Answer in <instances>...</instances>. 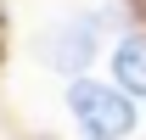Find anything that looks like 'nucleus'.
Returning a JSON list of instances; mask_svg holds the SVG:
<instances>
[{"label":"nucleus","instance_id":"f257e3e1","mask_svg":"<svg viewBox=\"0 0 146 140\" xmlns=\"http://www.w3.org/2000/svg\"><path fill=\"white\" fill-rule=\"evenodd\" d=\"M68 106H73V118H79V129H84L90 140H124L129 129H135L129 95L112 90V84H96V79H73Z\"/></svg>","mask_w":146,"mask_h":140},{"label":"nucleus","instance_id":"f03ea898","mask_svg":"<svg viewBox=\"0 0 146 140\" xmlns=\"http://www.w3.org/2000/svg\"><path fill=\"white\" fill-rule=\"evenodd\" d=\"M96 39H101V17H68L62 34L51 39V62H56L62 73H79L84 62H90Z\"/></svg>","mask_w":146,"mask_h":140},{"label":"nucleus","instance_id":"7ed1b4c3","mask_svg":"<svg viewBox=\"0 0 146 140\" xmlns=\"http://www.w3.org/2000/svg\"><path fill=\"white\" fill-rule=\"evenodd\" d=\"M112 73H118V90H124V95H146V39H141V34L118 39Z\"/></svg>","mask_w":146,"mask_h":140}]
</instances>
